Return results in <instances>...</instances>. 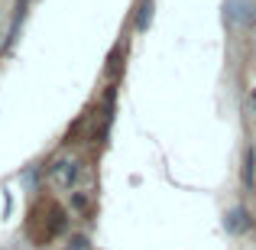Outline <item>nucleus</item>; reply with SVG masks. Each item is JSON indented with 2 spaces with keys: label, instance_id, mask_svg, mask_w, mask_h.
<instances>
[{
  "label": "nucleus",
  "instance_id": "nucleus-1",
  "mask_svg": "<svg viewBox=\"0 0 256 250\" xmlns=\"http://www.w3.org/2000/svg\"><path fill=\"white\" fill-rule=\"evenodd\" d=\"M42 214H46V231H42V240L56 237V234L65 231V211L58 205H42Z\"/></svg>",
  "mask_w": 256,
  "mask_h": 250
},
{
  "label": "nucleus",
  "instance_id": "nucleus-4",
  "mask_svg": "<svg viewBox=\"0 0 256 250\" xmlns=\"http://www.w3.org/2000/svg\"><path fill=\"white\" fill-rule=\"evenodd\" d=\"M253 163H256V153L246 150V166H244V182L246 185H253Z\"/></svg>",
  "mask_w": 256,
  "mask_h": 250
},
{
  "label": "nucleus",
  "instance_id": "nucleus-6",
  "mask_svg": "<svg viewBox=\"0 0 256 250\" xmlns=\"http://www.w3.org/2000/svg\"><path fill=\"white\" fill-rule=\"evenodd\" d=\"M253 107H256V91H253Z\"/></svg>",
  "mask_w": 256,
  "mask_h": 250
},
{
  "label": "nucleus",
  "instance_id": "nucleus-2",
  "mask_svg": "<svg viewBox=\"0 0 256 250\" xmlns=\"http://www.w3.org/2000/svg\"><path fill=\"white\" fill-rule=\"evenodd\" d=\"M52 179H56L62 188H72L75 179H78V163H68V159H65V163H56L52 166Z\"/></svg>",
  "mask_w": 256,
  "mask_h": 250
},
{
  "label": "nucleus",
  "instance_id": "nucleus-5",
  "mask_svg": "<svg viewBox=\"0 0 256 250\" xmlns=\"http://www.w3.org/2000/svg\"><path fill=\"white\" fill-rule=\"evenodd\" d=\"M150 10H152V4H143V13H140V30H146V23H150Z\"/></svg>",
  "mask_w": 256,
  "mask_h": 250
},
{
  "label": "nucleus",
  "instance_id": "nucleus-3",
  "mask_svg": "<svg viewBox=\"0 0 256 250\" xmlns=\"http://www.w3.org/2000/svg\"><path fill=\"white\" fill-rule=\"evenodd\" d=\"M250 224H253V221L246 218V211H244V208H234V211L227 214V231H230V234H240V231H246Z\"/></svg>",
  "mask_w": 256,
  "mask_h": 250
}]
</instances>
